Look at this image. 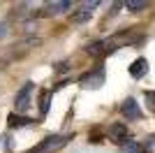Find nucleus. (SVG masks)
I'll return each mask as SVG.
<instances>
[{
    "mask_svg": "<svg viewBox=\"0 0 155 153\" xmlns=\"http://www.w3.org/2000/svg\"><path fill=\"white\" fill-rule=\"evenodd\" d=\"M67 139H70V134H51L37 148H32L30 153H53V151H58V148H63L67 144Z\"/></svg>",
    "mask_w": 155,
    "mask_h": 153,
    "instance_id": "nucleus-1",
    "label": "nucleus"
},
{
    "mask_svg": "<svg viewBox=\"0 0 155 153\" xmlns=\"http://www.w3.org/2000/svg\"><path fill=\"white\" fill-rule=\"evenodd\" d=\"M79 83H81L84 88H100V86H104V70L97 67V70H93V72H86V74L79 79Z\"/></svg>",
    "mask_w": 155,
    "mask_h": 153,
    "instance_id": "nucleus-2",
    "label": "nucleus"
},
{
    "mask_svg": "<svg viewBox=\"0 0 155 153\" xmlns=\"http://www.w3.org/2000/svg\"><path fill=\"white\" fill-rule=\"evenodd\" d=\"M109 139L116 141V144H120L123 146L125 141H130V130L125 123H111L109 125Z\"/></svg>",
    "mask_w": 155,
    "mask_h": 153,
    "instance_id": "nucleus-3",
    "label": "nucleus"
},
{
    "mask_svg": "<svg viewBox=\"0 0 155 153\" xmlns=\"http://www.w3.org/2000/svg\"><path fill=\"white\" fill-rule=\"evenodd\" d=\"M30 93H32V83H23V88L16 93V102H14V104H16V111H19V114L30 107Z\"/></svg>",
    "mask_w": 155,
    "mask_h": 153,
    "instance_id": "nucleus-4",
    "label": "nucleus"
},
{
    "mask_svg": "<svg viewBox=\"0 0 155 153\" xmlns=\"http://www.w3.org/2000/svg\"><path fill=\"white\" fill-rule=\"evenodd\" d=\"M97 5H100L97 0H93V2H86L84 7H79L77 12L72 14V21H74V23H84V21H88V19H91V14H93V9H95Z\"/></svg>",
    "mask_w": 155,
    "mask_h": 153,
    "instance_id": "nucleus-5",
    "label": "nucleus"
},
{
    "mask_svg": "<svg viewBox=\"0 0 155 153\" xmlns=\"http://www.w3.org/2000/svg\"><path fill=\"white\" fill-rule=\"evenodd\" d=\"M120 111H123V114L127 116V118H132V121L141 118V109H139V104H137V100H134V97H127V100L123 102Z\"/></svg>",
    "mask_w": 155,
    "mask_h": 153,
    "instance_id": "nucleus-6",
    "label": "nucleus"
},
{
    "mask_svg": "<svg viewBox=\"0 0 155 153\" xmlns=\"http://www.w3.org/2000/svg\"><path fill=\"white\" fill-rule=\"evenodd\" d=\"M146 72H148V60L146 58H137L134 63L130 65V74L134 76V79H141Z\"/></svg>",
    "mask_w": 155,
    "mask_h": 153,
    "instance_id": "nucleus-7",
    "label": "nucleus"
},
{
    "mask_svg": "<svg viewBox=\"0 0 155 153\" xmlns=\"http://www.w3.org/2000/svg\"><path fill=\"white\" fill-rule=\"evenodd\" d=\"M30 123H35V121H32V118H26V116H19V114L7 116V125L9 127H26V125H30Z\"/></svg>",
    "mask_w": 155,
    "mask_h": 153,
    "instance_id": "nucleus-8",
    "label": "nucleus"
},
{
    "mask_svg": "<svg viewBox=\"0 0 155 153\" xmlns=\"http://www.w3.org/2000/svg\"><path fill=\"white\" fill-rule=\"evenodd\" d=\"M70 7H72L70 0H63V2H49V5H46V14H63V12H67Z\"/></svg>",
    "mask_w": 155,
    "mask_h": 153,
    "instance_id": "nucleus-9",
    "label": "nucleus"
},
{
    "mask_svg": "<svg viewBox=\"0 0 155 153\" xmlns=\"http://www.w3.org/2000/svg\"><path fill=\"white\" fill-rule=\"evenodd\" d=\"M123 153H143V146L139 144V141H125L123 144Z\"/></svg>",
    "mask_w": 155,
    "mask_h": 153,
    "instance_id": "nucleus-10",
    "label": "nucleus"
},
{
    "mask_svg": "<svg viewBox=\"0 0 155 153\" xmlns=\"http://www.w3.org/2000/svg\"><path fill=\"white\" fill-rule=\"evenodd\" d=\"M125 7H127L130 12H141V9H146V7H148V2H143V0H127V2H125Z\"/></svg>",
    "mask_w": 155,
    "mask_h": 153,
    "instance_id": "nucleus-11",
    "label": "nucleus"
},
{
    "mask_svg": "<svg viewBox=\"0 0 155 153\" xmlns=\"http://www.w3.org/2000/svg\"><path fill=\"white\" fill-rule=\"evenodd\" d=\"M49 97H51L49 90H44L42 97H39V111H42V116H46V111H49Z\"/></svg>",
    "mask_w": 155,
    "mask_h": 153,
    "instance_id": "nucleus-12",
    "label": "nucleus"
},
{
    "mask_svg": "<svg viewBox=\"0 0 155 153\" xmlns=\"http://www.w3.org/2000/svg\"><path fill=\"white\" fill-rule=\"evenodd\" d=\"M143 97H146V104H148V109H150V111H155V90L143 93Z\"/></svg>",
    "mask_w": 155,
    "mask_h": 153,
    "instance_id": "nucleus-13",
    "label": "nucleus"
},
{
    "mask_svg": "<svg viewBox=\"0 0 155 153\" xmlns=\"http://www.w3.org/2000/svg\"><path fill=\"white\" fill-rule=\"evenodd\" d=\"M143 153H155V137H148L143 141Z\"/></svg>",
    "mask_w": 155,
    "mask_h": 153,
    "instance_id": "nucleus-14",
    "label": "nucleus"
}]
</instances>
